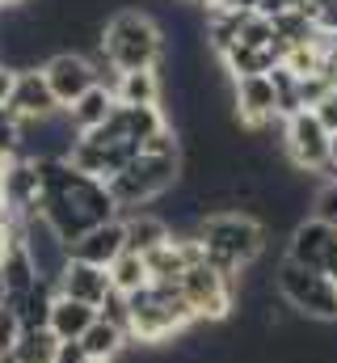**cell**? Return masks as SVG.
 Instances as JSON below:
<instances>
[{
  "instance_id": "3",
  "label": "cell",
  "mask_w": 337,
  "mask_h": 363,
  "mask_svg": "<svg viewBox=\"0 0 337 363\" xmlns=\"http://www.w3.org/2000/svg\"><path fill=\"white\" fill-rule=\"evenodd\" d=\"M101 55L110 60L114 72H144V68H161L165 60V34L161 26L139 13V9H122L101 26Z\"/></svg>"
},
{
  "instance_id": "15",
  "label": "cell",
  "mask_w": 337,
  "mask_h": 363,
  "mask_svg": "<svg viewBox=\"0 0 337 363\" xmlns=\"http://www.w3.org/2000/svg\"><path fill=\"white\" fill-rule=\"evenodd\" d=\"M8 110H13L17 118H55L64 106H59V97L51 93L42 68H25V72H17V89L8 97Z\"/></svg>"
},
{
  "instance_id": "2",
  "label": "cell",
  "mask_w": 337,
  "mask_h": 363,
  "mask_svg": "<svg viewBox=\"0 0 337 363\" xmlns=\"http://www.w3.org/2000/svg\"><path fill=\"white\" fill-rule=\"evenodd\" d=\"M194 237L202 241L207 262L232 279H241V271H249L265 254V224L249 211H211L194 224Z\"/></svg>"
},
{
  "instance_id": "20",
  "label": "cell",
  "mask_w": 337,
  "mask_h": 363,
  "mask_svg": "<svg viewBox=\"0 0 337 363\" xmlns=\"http://www.w3.org/2000/svg\"><path fill=\"white\" fill-rule=\"evenodd\" d=\"M127 342H131V334L118 330V325H110L105 317H97V321L88 325V334L81 338L84 355L93 363H118V355L127 351Z\"/></svg>"
},
{
  "instance_id": "19",
  "label": "cell",
  "mask_w": 337,
  "mask_h": 363,
  "mask_svg": "<svg viewBox=\"0 0 337 363\" xmlns=\"http://www.w3.org/2000/svg\"><path fill=\"white\" fill-rule=\"evenodd\" d=\"M161 68H144V72H118L114 77V97L118 106H161Z\"/></svg>"
},
{
  "instance_id": "31",
  "label": "cell",
  "mask_w": 337,
  "mask_h": 363,
  "mask_svg": "<svg viewBox=\"0 0 337 363\" xmlns=\"http://www.w3.org/2000/svg\"><path fill=\"white\" fill-rule=\"evenodd\" d=\"M316 118H321V123H325V127H329V131L337 135V89L329 93L321 106H316Z\"/></svg>"
},
{
  "instance_id": "36",
  "label": "cell",
  "mask_w": 337,
  "mask_h": 363,
  "mask_svg": "<svg viewBox=\"0 0 337 363\" xmlns=\"http://www.w3.org/2000/svg\"><path fill=\"white\" fill-rule=\"evenodd\" d=\"M21 4H30V0H0V9H21Z\"/></svg>"
},
{
  "instance_id": "13",
  "label": "cell",
  "mask_w": 337,
  "mask_h": 363,
  "mask_svg": "<svg viewBox=\"0 0 337 363\" xmlns=\"http://www.w3.org/2000/svg\"><path fill=\"white\" fill-rule=\"evenodd\" d=\"M59 296H68V300H81L88 308H101L110 296H114V279L105 267H88V262H76V258H68V267L59 274Z\"/></svg>"
},
{
  "instance_id": "14",
  "label": "cell",
  "mask_w": 337,
  "mask_h": 363,
  "mask_svg": "<svg viewBox=\"0 0 337 363\" xmlns=\"http://www.w3.org/2000/svg\"><path fill=\"white\" fill-rule=\"evenodd\" d=\"M72 250V258L76 262H88V267H114L122 254H127V228H122V220H110V224H97V228H88L81 241H72L68 245Z\"/></svg>"
},
{
  "instance_id": "8",
  "label": "cell",
  "mask_w": 337,
  "mask_h": 363,
  "mask_svg": "<svg viewBox=\"0 0 337 363\" xmlns=\"http://www.w3.org/2000/svg\"><path fill=\"white\" fill-rule=\"evenodd\" d=\"M329 140L333 131L316 118V110H299L282 123V148L299 174H321L329 169Z\"/></svg>"
},
{
  "instance_id": "9",
  "label": "cell",
  "mask_w": 337,
  "mask_h": 363,
  "mask_svg": "<svg viewBox=\"0 0 337 363\" xmlns=\"http://www.w3.org/2000/svg\"><path fill=\"white\" fill-rule=\"evenodd\" d=\"M287 258L299 262V267H308V271H321V274H329V279H337V228L325 224V220H316V216L299 220L291 228Z\"/></svg>"
},
{
  "instance_id": "33",
  "label": "cell",
  "mask_w": 337,
  "mask_h": 363,
  "mask_svg": "<svg viewBox=\"0 0 337 363\" xmlns=\"http://www.w3.org/2000/svg\"><path fill=\"white\" fill-rule=\"evenodd\" d=\"M55 363H93V359L84 355L81 342H64V347H59V355H55Z\"/></svg>"
},
{
  "instance_id": "5",
  "label": "cell",
  "mask_w": 337,
  "mask_h": 363,
  "mask_svg": "<svg viewBox=\"0 0 337 363\" xmlns=\"http://www.w3.org/2000/svg\"><path fill=\"white\" fill-rule=\"evenodd\" d=\"M274 287H278V296L299 317H308V321H337V279H329V274L308 271V267L282 258L278 271H274Z\"/></svg>"
},
{
  "instance_id": "4",
  "label": "cell",
  "mask_w": 337,
  "mask_h": 363,
  "mask_svg": "<svg viewBox=\"0 0 337 363\" xmlns=\"http://www.w3.org/2000/svg\"><path fill=\"white\" fill-rule=\"evenodd\" d=\"M127 304H131V342H148V347L198 321L190 300L181 296V283H148L144 291L127 296Z\"/></svg>"
},
{
  "instance_id": "1",
  "label": "cell",
  "mask_w": 337,
  "mask_h": 363,
  "mask_svg": "<svg viewBox=\"0 0 337 363\" xmlns=\"http://www.w3.org/2000/svg\"><path fill=\"white\" fill-rule=\"evenodd\" d=\"M38 165H42V216L68 245L81 241L88 228L118 220L110 182L81 174L72 161H38Z\"/></svg>"
},
{
  "instance_id": "39",
  "label": "cell",
  "mask_w": 337,
  "mask_h": 363,
  "mask_svg": "<svg viewBox=\"0 0 337 363\" xmlns=\"http://www.w3.org/2000/svg\"><path fill=\"white\" fill-rule=\"evenodd\" d=\"M4 165H8V161H4V157H0V174H4Z\"/></svg>"
},
{
  "instance_id": "25",
  "label": "cell",
  "mask_w": 337,
  "mask_h": 363,
  "mask_svg": "<svg viewBox=\"0 0 337 363\" xmlns=\"http://www.w3.org/2000/svg\"><path fill=\"white\" fill-rule=\"evenodd\" d=\"M17 342H21V317H17V308L0 304V359L4 363H8V355H13Z\"/></svg>"
},
{
  "instance_id": "7",
  "label": "cell",
  "mask_w": 337,
  "mask_h": 363,
  "mask_svg": "<svg viewBox=\"0 0 337 363\" xmlns=\"http://www.w3.org/2000/svg\"><path fill=\"white\" fill-rule=\"evenodd\" d=\"M181 296L190 300L198 321H224L241 300V279L215 271L211 262H198L181 274Z\"/></svg>"
},
{
  "instance_id": "17",
  "label": "cell",
  "mask_w": 337,
  "mask_h": 363,
  "mask_svg": "<svg viewBox=\"0 0 337 363\" xmlns=\"http://www.w3.org/2000/svg\"><path fill=\"white\" fill-rule=\"evenodd\" d=\"M122 228H127V254H139V258L156 254L161 245L173 241V228L165 216H127Z\"/></svg>"
},
{
  "instance_id": "35",
  "label": "cell",
  "mask_w": 337,
  "mask_h": 363,
  "mask_svg": "<svg viewBox=\"0 0 337 363\" xmlns=\"http://www.w3.org/2000/svg\"><path fill=\"white\" fill-rule=\"evenodd\" d=\"M17 241V233H8L4 224H0V262H4V254H8V245Z\"/></svg>"
},
{
  "instance_id": "12",
  "label": "cell",
  "mask_w": 337,
  "mask_h": 363,
  "mask_svg": "<svg viewBox=\"0 0 337 363\" xmlns=\"http://www.w3.org/2000/svg\"><path fill=\"white\" fill-rule=\"evenodd\" d=\"M232 101H236L241 127H249V131H265L270 123H282V118H278V89H274L270 72H265V77H245V81H236Z\"/></svg>"
},
{
  "instance_id": "40",
  "label": "cell",
  "mask_w": 337,
  "mask_h": 363,
  "mask_svg": "<svg viewBox=\"0 0 337 363\" xmlns=\"http://www.w3.org/2000/svg\"><path fill=\"white\" fill-rule=\"evenodd\" d=\"M185 4H202V0H185Z\"/></svg>"
},
{
  "instance_id": "28",
  "label": "cell",
  "mask_w": 337,
  "mask_h": 363,
  "mask_svg": "<svg viewBox=\"0 0 337 363\" xmlns=\"http://www.w3.org/2000/svg\"><path fill=\"white\" fill-rule=\"evenodd\" d=\"M144 152H148V157H181L177 131H173V127H161L156 135H148V140H144Z\"/></svg>"
},
{
  "instance_id": "32",
  "label": "cell",
  "mask_w": 337,
  "mask_h": 363,
  "mask_svg": "<svg viewBox=\"0 0 337 363\" xmlns=\"http://www.w3.org/2000/svg\"><path fill=\"white\" fill-rule=\"evenodd\" d=\"M13 89H17V68L13 64H0V106H8Z\"/></svg>"
},
{
  "instance_id": "10",
  "label": "cell",
  "mask_w": 337,
  "mask_h": 363,
  "mask_svg": "<svg viewBox=\"0 0 337 363\" xmlns=\"http://www.w3.org/2000/svg\"><path fill=\"white\" fill-rule=\"evenodd\" d=\"M42 77H47V85H51L55 97H59V106H64V110H68V106H76L93 85H101L97 64H93L88 55H81V51H55V55L42 64Z\"/></svg>"
},
{
  "instance_id": "24",
  "label": "cell",
  "mask_w": 337,
  "mask_h": 363,
  "mask_svg": "<svg viewBox=\"0 0 337 363\" xmlns=\"http://www.w3.org/2000/svg\"><path fill=\"white\" fill-rule=\"evenodd\" d=\"M270 81H274V89H278V118L287 123L291 114H299L304 106H299V77L295 72H287L282 64L270 72Z\"/></svg>"
},
{
  "instance_id": "26",
  "label": "cell",
  "mask_w": 337,
  "mask_h": 363,
  "mask_svg": "<svg viewBox=\"0 0 337 363\" xmlns=\"http://www.w3.org/2000/svg\"><path fill=\"white\" fill-rule=\"evenodd\" d=\"M97 317H105L110 325H118V330H127V334H131V304H127V296H122V291H114V296L97 308Z\"/></svg>"
},
{
  "instance_id": "37",
  "label": "cell",
  "mask_w": 337,
  "mask_h": 363,
  "mask_svg": "<svg viewBox=\"0 0 337 363\" xmlns=\"http://www.w3.org/2000/svg\"><path fill=\"white\" fill-rule=\"evenodd\" d=\"M0 304H8V287H4V274H0Z\"/></svg>"
},
{
  "instance_id": "34",
  "label": "cell",
  "mask_w": 337,
  "mask_h": 363,
  "mask_svg": "<svg viewBox=\"0 0 337 363\" xmlns=\"http://www.w3.org/2000/svg\"><path fill=\"white\" fill-rule=\"evenodd\" d=\"M337 178V135L329 140V169H325V182H333Z\"/></svg>"
},
{
  "instance_id": "16",
  "label": "cell",
  "mask_w": 337,
  "mask_h": 363,
  "mask_svg": "<svg viewBox=\"0 0 337 363\" xmlns=\"http://www.w3.org/2000/svg\"><path fill=\"white\" fill-rule=\"evenodd\" d=\"M0 274H4V287H8V308H17V304H21V300L34 291V283L42 279L21 237L8 245V254H4V262H0Z\"/></svg>"
},
{
  "instance_id": "38",
  "label": "cell",
  "mask_w": 337,
  "mask_h": 363,
  "mask_svg": "<svg viewBox=\"0 0 337 363\" xmlns=\"http://www.w3.org/2000/svg\"><path fill=\"white\" fill-rule=\"evenodd\" d=\"M329 55H333V60H337V34H333V38H329Z\"/></svg>"
},
{
  "instance_id": "6",
  "label": "cell",
  "mask_w": 337,
  "mask_h": 363,
  "mask_svg": "<svg viewBox=\"0 0 337 363\" xmlns=\"http://www.w3.org/2000/svg\"><path fill=\"white\" fill-rule=\"evenodd\" d=\"M177 178H181V157H148V152H139L122 174L110 178V194H114L118 211H135V207L161 199L165 190H173Z\"/></svg>"
},
{
  "instance_id": "11",
  "label": "cell",
  "mask_w": 337,
  "mask_h": 363,
  "mask_svg": "<svg viewBox=\"0 0 337 363\" xmlns=\"http://www.w3.org/2000/svg\"><path fill=\"white\" fill-rule=\"evenodd\" d=\"M4 207L17 220H30L42 211V165L30 157H13L4 165Z\"/></svg>"
},
{
  "instance_id": "29",
  "label": "cell",
  "mask_w": 337,
  "mask_h": 363,
  "mask_svg": "<svg viewBox=\"0 0 337 363\" xmlns=\"http://www.w3.org/2000/svg\"><path fill=\"white\" fill-rule=\"evenodd\" d=\"M312 207H316V220H325V224H333V228H337V178L325 182V186L316 190Z\"/></svg>"
},
{
  "instance_id": "30",
  "label": "cell",
  "mask_w": 337,
  "mask_h": 363,
  "mask_svg": "<svg viewBox=\"0 0 337 363\" xmlns=\"http://www.w3.org/2000/svg\"><path fill=\"white\" fill-rule=\"evenodd\" d=\"M207 13H249L253 0H202Z\"/></svg>"
},
{
  "instance_id": "22",
  "label": "cell",
  "mask_w": 337,
  "mask_h": 363,
  "mask_svg": "<svg viewBox=\"0 0 337 363\" xmlns=\"http://www.w3.org/2000/svg\"><path fill=\"white\" fill-rule=\"evenodd\" d=\"M59 347H64V342H59L51 330H21V342L13 347L8 363H55Z\"/></svg>"
},
{
  "instance_id": "41",
  "label": "cell",
  "mask_w": 337,
  "mask_h": 363,
  "mask_svg": "<svg viewBox=\"0 0 337 363\" xmlns=\"http://www.w3.org/2000/svg\"><path fill=\"white\" fill-rule=\"evenodd\" d=\"M0 363H4V359H0Z\"/></svg>"
},
{
  "instance_id": "23",
  "label": "cell",
  "mask_w": 337,
  "mask_h": 363,
  "mask_svg": "<svg viewBox=\"0 0 337 363\" xmlns=\"http://www.w3.org/2000/svg\"><path fill=\"white\" fill-rule=\"evenodd\" d=\"M110 279H114V291H122V296H135V291H144V287L152 283L148 258H139V254H122V258L110 267Z\"/></svg>"
},
{
  "instance_id": "18",
  "label": "cell",
  "mask_w": 337,
  "mask_h": 363,
  "mask_svg": "<svg viewBox=\"0 0 337 363\" xmlns=\"http://www.w3.org/2000/svg\"><path fill=\"white\" fill-rule=\"evenodd\" d=\"M93 321H97V308H88L81 300H68V296H55V308H51V325L47 330L59 342H81Z\"/></svg>"
},
{
  "instance_id": "27",
  "label": "cell",
  "mask_w": 337,
  "mask_h": 363,
  "mask_svg": "<svg viewBox=\"0 0 337 363\" xmlns=\"http://www.w3.org/2000/svg\"><path fill=\"white\" fill-rule=\"evenodd\" d=\"M329 93H333V85H329L321 72H316V77H304V81H299V106H304V110H316Z\"/></svg>"
},
{
  "instance_id": "21",
  "label": "cell",
  "mask_w": 337,
  "mask_h": 363,
  "mask_svg": "<svg viewBox=\"0 0 337 363\" xmlns=\"http://www.w3.org/2000/svg\"><path fill=\"white\" fill-rule=\"evenodd\" d=\"M114 106H118V97H114L110 85H93L76 106H68V118H72V127L84 135V131H97V127L114 114Z\"/></svg>"
}]
</instances>
